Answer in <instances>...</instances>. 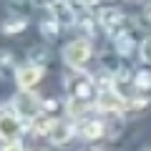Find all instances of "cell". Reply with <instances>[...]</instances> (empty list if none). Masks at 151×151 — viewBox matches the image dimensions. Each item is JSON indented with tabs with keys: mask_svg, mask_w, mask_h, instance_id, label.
I'll use <instances>...</instances> for the list:
<instances>
[{
	"mask_svg": "<svg viewBox=\"0 0 151 151\" xmlns=\"http://www.w3.org/2000/svg\"><path fill=\"white\" fill-rule=\"evenodd\" d=\"M88 5H98V8H103V5H113L116 0H86Z\"/></svg>",
	"mask_w": 151,
	"mask_h": 151,
	"instance_id": "603a6c76",
	"label": "cell"
},
{
	"mask_svg": "<svg viewBox=\"0 0 151 151\" xmlns=\"http://www.w3.org/2000/svg\"><path fill=\"white\" fill-rule=\"evenodd\" d=\"M60 23L55 20V18H45L43 23H40V33H43V38L45 40H55L58 38V33H60Z\"/></svg>",
	"mask_w": 151,
	"mask_h": 151,
	"instance_id": "2e32d148",
	"label": "cell"
},
{
	"mask_svg": "<svg viewBox=\"0 0 151 151\" xmlns=\"http://www.w3.org/2000/svg\"><path fill=\"white\" fill-rule=\"evenodd\" d=\"M25 18H8L5 23H3V33L5 35H13V33H23L25 30Z\"/></svg>",
	"mask_w": 151,
	"mask_h": 151,
	"instance_id": "e0dca14e",
	"label": "cell"
},
{
	"mask_svg": "<svg viewBox=\"0 0 151 151\" xmlns=\"http://www.w3.org/2000/svg\"><path fill=\"white\" fill-rule=\"evenodd\" d=\"M33 151H45V149H33Z\"/></svg>",
	"mask_w": 151,
	"mask_h": 151,
	"instance_id": "4316f807",
	"label": "cell"
},
{
	"mask_svg": "<svg viewBox=\"0 0 151 151\" xmlns=\"http://www.w3.org/2000/svg\"><path fill=\"white\" fill-rule=\"evenodd\" d=\"M0 151H25V146L20 144V139H13V141H5Z\"/></svg>",
	"mask_w": 151,
	"mask_h": 151,
	"instance_id": "7402d4cb",
	"label": "cell"
},
{
	"mask_svg": "<svg viewBox=\"0 0 151 151\" xmlns=\"http://www.w3.org/2000/svg\"><path fill=\"white\" fill-rule=\"evenodd\" d=\"M78 28H81V30L86 33V38H88V40H91V38L96 35V20H93L91 15H83L81 20H78Z\"/></svg>",
	"mask_w": 151,
	"mask_h": 151,
	"instance_id": "ac0fdd59",
	"label": "cell"
},
{
	"mask_svg": "<svg viewBox=\"0 0 151 151\" xmlns=\"http://www.w3.org/2000/svg\"><path fill=\"white\" fill-rule=\"evenodd\" d=\"M73 124L70 121H55L53 124V129H50V134H48V139H50V144L53 146H65L70 141V136H73Z\"/></svg>",
	"mask_w": 151,
	"mask_h": 151,
	"instance_id": "30bf717a",
	"label": "cell"
},
{
	"mask_svg": "<svg viewBox=\"0 0 151 151\" xmlns=\"http://www.w3.org/2000/svg\"><path fill=\"white\" fill-rule=\"evenodd\" d=\"M30 124H33V131H35L38 136H48V134H50V129H53V124H55V121L50 119L48 113H43V111H40V113L35 116V119L30 121Z\"/></svg>",
	"mask_w": 151,
	"mask_h": 151,
	"instance_id": "5bb4252c",
	"label": "cell"
},
{
	"mask_svg": "<svg viewBox=\"0 0 151 151\" xmlns=\"http://www.w3.org/2000/svg\"><path fill=\"white\" fill-rule=\"evenodd\" d=\"M144 18H146V20H149V23H151V3H149V5H146V10H144Z\"/></svg>",
	"mask_w": 151,
	"mask_h": 151,
	"instance_id": "cb8c5ba5",
	"label": "cell"
},
{
	"mask_svg": "<svg viewBox=\"0 0 151 151\" xmlns=\"http://www.w3.org/2000/svg\"><path fill=\"white\" fill-rule=\"evenodd\" d=\"M40 76H43V65L38 63H30L28 60L25 65H20L15 73V83L20 86V91H30L33 86H35L38 81H40Z\"/></svg>",
	"mask_w": 151,
	"mask_h": 151,
	"instance_id": "8992f818",
	"label": "cell"
},
{
	"mask_svg": "<svg viewBox=\"0 0 151 151\" xmlns=\"http://www.w3.org/2000/svg\"><path fill=\"white\" fill-rule=\"evenodd\" d=\"M111 35H113V48H116V53H119V55H131V53H134L136 40H134V35H131L129 28L121 25V28H116Z\"/></svg>",
	"mask_w": 151,
	"mask_h": 151,
	"instance_id": "9c48e42d",
	"label": "cell"
},
{
	"mask_svg": "<svg viewBox=\"0 0 151 151\" xmlns=\"http://www.w3.org/2000/svg\"><path fill=\"white\" fill-rule=\"evenodd\" d=\"M20 134H23V119L15 111L3 108V111H0V139L3 141H13Z\"/></svg>",
	"mask_w": 151,
	"mask_h": 151,
	"instance_id": "5b68a950",
	"label": "cell"
},
{
	"mask_svg": "<svg viewBox=\"0 0 151 151\" xmlns=\"http://www.w3.org/2000/svg\"><path fill=\"white\" fill-rule=\"evenodd\" d=\"M45 60H48V50H45V48H33L30 50V63L45 65Z\"/></svg>",
	"mask_w": 151,
	"mask_h": 151,
	"instance_id": "ffe728a7",
	"label": "cell"
},
{
	"mask_svg": "<svg viewBox=\"0 0 151 151\" xmlns=\"http://www.w3.org/2000/svg\"><path fill=\"white\" fill-rule=\"evenodd\" d=\"M65 91H68V98L86 101V103H93L98 96L96 81L83 68H68V73H65Z\"/></svg>",
	"mask_w": 151,
	"mask_h": 151,
	"instance_id": "6da1fadb",
	"label": "cell"
},
{
	"mask_svg": "<svg viewBox=\"0 0 151 151\" xmlns=\"http://www.w3.org/2000/svg\"><path fill=\"white\" fill-rule=\"evenodd\" d=\"M146 151H151V149H146Z\"/></svg>",
	"mask_w": 151,
	"mask_h": 151,
	"instance_id": "83f0119b",
	"label": "cell"
},
{
	"mask_svg": "<svg viewBox=\"0 0 151 151\" xmlns=\"http://www.w3.org/2000/svg\"><path fill=\"white\" fill-rule=\"evenodd\" d=\"M96 20H98V25H103L108 33H113L116 28L124 25V15H121V10H119L116 5H103V8H98Z\"/></svg>",
	"mask_w": 151,
	"mask_h": 151,
	"instance_id": "ba28073f",
	"label": "cell"
},
{
	"mask_svg": "<svg viewBox=\"0 0 151 151\" xmlns=\"http://www.w3.org/2000/svg\"><path fill=\"white\" fill-rule=\"evenodd\" d=\"M35 3H40V5H48V8H50V5L55 3V0H35Z\"/></svg>",
	"mask_w": 151,
	"mask_h": 151,
	"instance_id": "d4e9b609",
	"label": "cell"
},
{
	"mask_svg": "<svg viewBox=\"0 0 151 151\" xmlns=\"http://www.w3.org/2000/svg\"><path fill=\"white\" fill-rule=\"evenodd\" d=\"M78 131H81L83 139H88V141H98L103 134H106V124H103L101 119H83L81 126H78Z\"/></svg>",
	"mask_w": 151,
	"mask_h": 151,
	"instance_id": "7c38bea8",
	"label": "cell"
},
{
	"mask_svg": "<svg viewBox=\"0 0 151 151\" xmlns=\"http://www.w3.org/2000/svg\"><path fill=\"white\" fill-rule=\"evenodd\" d=\"M113 88H116L124 98H129L131 91L136 93V88H134V73H131L129 68H119L116 76H113Z\"/></svg>",
	"mask_w": 151,
	"mask_h": 151,
	"instance_id": "8fae6325",
	"label": "cell"
},
{
	"mask_svg": "<svg viewBox=\"0 0 151 151\" xmlns=\"http://www.w3.org/2000/svg\"><path fill=\"white\" fill-rule=\"evenodd\" d=\"M88 58H91V40L88 38H76L63 45V60L70 68H83Z\"/></svg>",
	"mask_w": 151,
	"mask_h": 151,
	"instance_id": "7a4b0ae2",
	"label": "cell"
},
{
	"mask_svg": "<svg viewBox=\"0 0 151 151\" xmlns=\"http://www.w3.org/2000/svg\"><path fill=\"white\" fill-rule=\"evenodd\" d=\"M58 108H60V103L58 101H53V98H45V101H40V111L43 113H58Z\"/></svg>",
	"mask_w": 151,
	"mask_h": 151,
	"instance_id": "44dd1931",
	"label": "cell"
},
{
	"mask_svg": "<svg viewBox=\"0 0 151 151\" xmlns=\"http://www.w3.org/2000/svg\"><path fill=\"white\" fill-rule=\"evenodd\" d=\"M129 106V98H124L116 88H106V91H98L96 96V108L106 113H119Z\"/></svg>",
	"mask_w": 151,
	"mask_h": 151,
	"instance_id": "3957f363",
	"label": "cell"
},
{
	"mask_svg": "<svg viewBox=\"0 0 151 151\" xmlns=\"http://www.w3.org/2000/svg\"><path fill=\"white\" fill-rule=\"evenodd\" d=\"M81 151H101V149H98V146H83Z\"/></svg>",
	"mask_w": 151,
	"mask_h": 151,
	"instance_id": "484cf974",
	"label": "cell"
},
{
	"mask_svg": "<svg viewBox=\"0 0 151 151\" xmlns=\"http://www.w3.org/2000/svg\"><path fill=\"white\" fill-rule=\"evenodd\" d=\"M134 88H136V93H149L151 91V70L149 68H141L134 73Z\"/></svg>",
	"mask_w": 151,
	"mask_h": 151,
	"instance_id": "9a60e30c",
	"label": "cell"
},
{
	"mask_svg": "<svg viewBox=\"0 0 151 151\" xmlns=\"http://www.w3.org/2000/svg\"><path fill=\"white\" fill-rule=\"evenodd\" d=\"M13 106H15V113L23 121H33L38 113H40V101H38L30 91H20L13 98Z\"/></svg>",
	"mask_w": 151,
	"mask_h": 151,
	"instance_id": "277c9868",
	"label": "cell"
},
{
	"mask_svg": "<svg viewBox=\"0 0 151 151\" xmlns=\"http://www.w3.org/2000/svg\"><path fill=\"white\" fill-rule=\"evenodd\" d=\"M139 55H141V60H144V63L151 65V35L141 40V45H139Z\"/></svg>",
	"mask_w": 151,
	"mask_h": 151,
	"instance_id": "d6986e66",
	"label": "cell"
},
{
	"mask_svg": "<svg viewBox=\"0 0 151 151\" xmlns=\"http://www.w3.org/2000/svg\"><path fill=\"white\" fill-rule=\"evenodd\" d=\"M50 10H53V18L63 28H70V25L78 23V8H76L70 0H55L53 5H50Z\"/></svg>",
	"mask_w": 151,
	"mask_h": 151,
	"instance_id": "52a82bcc",
	"label": "cell"
},
{
	"mask_svg": "<svg viewBox=\"0 0 151 151\" xmlns=\"http://www.w3.org/2000/svg\"><path fill=\"white\" fill-rule=\"evenodd\" d=\"M18 73L15 68V55L10 50H0V78H13Z\"/></svg>",
	"mask_w": 151,
	"mask_h": 151,
	"instance_id": "4fadbf2b",
	"label": "cell"
}]
</instances>
